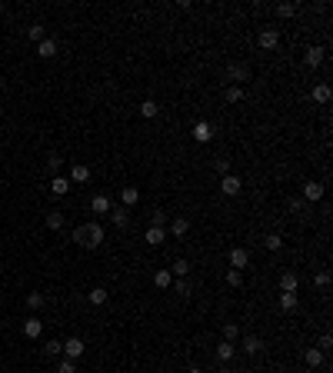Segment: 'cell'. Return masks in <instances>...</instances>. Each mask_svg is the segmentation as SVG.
<instances>
[{"mask_svg":"<svg viewBox=\"0 0 333 373\" xmlns=\"http://www.w3.org/2000/svg\"><path fill=\"white\" fill-rule=\"evenodd\" d=\"M74 243H80L83 250H97L100 243H103V227L100 223H83L74 230Z\"/></svg>","mask_w":333,"mask_h":373,"instance_id":"obj_1","label":"cell"},{"mask_svg":"<svg viewBox=\"0 0 333 373\" xmlns=\"http://www.w3.org/2000/svg\"><path fill=\"white\" fill-rule=\"evenodd\" d=\"M240 177L237 174H223V180H220V193L223 197H237V193H240Z\"/></svg>","mask_w":333,"mask_h":373,"instance_id":"obj_2","label":"cell"},{"mask_svg":"<svg viewBox=\"0 0 333 373\" xmlns=\"http://www.w3.org/2000/svg\"><path fill=\"white\" fill-rule=\"evenodd\" d=\"M256 44L263 47V50H273V47L280 44V33L273 30V27H266V30H260V37H256Z\"/></svg>","mask_w":333,"mask_h":373,"instance_id":"obj_3","label":"cell"},{"mask_svg":"<svg viewBox=\"0 0 333 373\" xmlns=\"http://www.w3.org/2000/svg\"><path fill=\"white\" fill-rule=\"evenodd\" d=\"M247 264H250V253H247L244 247H233L230 250V270H244Z\"/></svg>","mask_w":333,"mask_h":373,"instance_id":"obj_4","label":"cell"},{"mask_svg":"<svg viewBox=\"0 0 333 373\" xmlns=\"http://www.w3.org/2000/svg\"><path fill=\"white\" fill-rule=\"evenodd\" d=\"M193 140H197V143H207V140H213V123H207V120L193 123Z\"/></svg>","mask_w":333,"mask_h":373,"instance_id":"obj_5","label":"cell"},{"mask_svg":"<svg viewBox=\"0 0 333 373\" xmlns=\"http://www.w3.org/2000/svg\"><path fill=\"white\" fill-rule=\"evenodd\" d=\"M64 353H67V360H77V357H83V340H80V337H70V340L64 343Z\"/></svg>","mask_w":333,"mask_h":373,"instance_id":"obj_6","label":"cell"},{"mask_svg":"<svg viewBox=\"0 0 333 373\" xmlns=\"http://www.w3.org/2000/svg\"><path fill=\"white\" fill-rule=\"evenodd\" d=\"M90 210H93V213H110V197H107V193H97V197L90 200Z\"/></svg>","mask_w":333,"mask_h":373,"instance_id":"obj_7","label":"cell"},{"mask_svg":"<svg viewBox=\"0 0 333 373\" xmlns=\"http://www.w3.org/2000/svg\"><path fill=\"white\" fill-rule=\"evenodd\" d=\"M40 333H44V323H40L37 317H30L27 323H23V337H30V340H37Z\"/></svg>","mask_w":333,"mask_h":373,"instance_id":"obj_8","label":"cell"},{"mask_svg":"<svg viewBox=\"0 0 333 373\" xmlns=\"http://www.w3.org/2000/svg\"><path fill=\"white\" fill-rule=\"evenodd\" d=\"M37 54L44 57V60H50V57H57V40H50V37H44V40L37 44Z\"/></svg>","mask_w":333,"mask_h":373,"instance_id":"obj_9","label":"cell"},{"mask_svg":"<svg viewBox=\"0 0 333 373\" xmlns=\"http://www.w3.org/2000/svg\"><path fill=\"white\" fill-rule=\"evenodd\" d=\"M83 180H90V167L87 164H74V170H70V184H83Z\"/></svg>","mask_w":333,"mask_h":373,"instance_id":"obj_10","label":"cell"},{"mask_svg":"<svg viewBox=\"0 0 333 373\" xmlns=\"http://www.w3.org/2000/svg\"><path fill=\"white\" fill-rule=\"evenodd\" d=\"M67 190H70V180H67V177H54V180H50V193H54V197H64Z\"/></svg>","mask_w":333,"mask_h":373,"instance_id":"obj_11","label":"cell"},{"mask_svg":"<svg viewBox=\"0 0 333 373\" xmlns=\"http://www.w3.org/2000/svg\"><path fill=\"white\" fill-rule=\"evenodd\" d=\"M330 97H333L330 84H317V87H313V100H317V103H330Z\"/></svg>","mask_w":333,"mask_h":373,"instance_id":"obj_12","label":"cell"},{"mask_svg":"<svg viewBox=\"0 0 333 373\" xmlns=\"http://www.w3.org/2000/svg\"><path fill=\"white\" fill-rule=\"evenodd\" d=\"M303 197H307V200H320L323 197V184H317V180L303 184Z\"/></svg>","mask_w":333,"mask_h":373,"instance_id":"obj_13","label":"cell"},{"mask_svg":"<svg viewBox=\"0 0 333 373\" xmlns=\"http://www.w3.org/2000/svg\"><path fill=\"white\" fill-rule=\"evenodd\" d=\"M120 200H123V207H133V203L140 200V190H137V186H123V190H120Z\"/></svg>","mask_w":333,"mask_h":373,"instance_id":"obj_14","label":"cell"},{"mask_svg":"<svg viewBox=\"0 0 333 373\" xmlns=\"http://www.w3.org/2000/svg\"><path fill=\"white\" fill-rule=\"evenodd\" d=\"M164 237H166V233H164V227H150L144 240L150 243V247H160V243H164Z\"/></svg>","mask_w":333,"mask_h":373,"instance_id":"obj_15","label":"cell"},{"mask_svg":"<svg viewBox=\"0 0 333 373\" xmlns=\"http://www.w3.org/2000/svg\"><path fill=\"white\" fill-rule=\"evenodd\" d=\"M280 290H283V293H297V274H283L280 277Z\"/></svg>","mask_w":333,"mask_h":373,"instance_id":"obj_16","label":"cell"},{"mask_svg":"<svg viewBox=\"0 0 333 373\" xmlns=\"http://www.w3.org/2000/svg\"><path fill=\"white\" fill-rule=\"evenodd\" d=\"M280 310H283V313H293V310H297V293H280Z\"/></svg>","mask_w":333,"mask_h":373,"instance_id":"obj_17","label":"cell"},{"mask_svg":"<svg viewBox=\"0 0 333 373\" xmlns=\"http://www.w3.org/2000/svg\"><path fill=\"white\" fill-rule=\"evenodd\" d=\"M233 350H237V347H233L230 340H223V343H217V357H220L223 363L227 360H233Z\"/></svg>","mask_w":333,"mask_h":373,"instance_id":"obj_18","label":"cell"},{"mask_svg":"<svg viewBox=\"0 0 333 373\" xmlns=\"http://www.w3.org/2000/svg\"><path fill=\"white\" fill-rule=\"evenodd\" d=\"M323 64V47H310L307 50V67H320Z\"/></svg>","mask_w":333,"mask_h":373,"instance_id":"obj_19","label":"cell"},{"mask_svg":"<svg viewBox=\"0 0 333 373\" xmlns=\"http://www.w3.org/2000/svg\"><path fill=\"white\" fill-rule=\"evenodd\" d=\"M230 77L233 80H247L250 77V67L247 64H230Z\"/></svg>","mask_w":333,"mask_h":373,"instance_id":"obj_20","label":"cell"},{"mask_svg":"<svg viewBox=\"0 0 333 373\" xmlns=\"http://www.w3.org/2000/svg\"><path fill=\"white\" fill-rule=\"evenodd\" d=\"M87 300H90V303H93V307H100V303H107V290H103V286H93Z\"/></svg>","mask_w":333,"mask_h":373,"instance_id":"obj_21","label":"cell"},{"mask_svg":"<svg viewBox=\"0 0 333 373\" xmlns=\"http://www.w3.org/2000/svg\"><path fill=\"white\" fill-rule=\"evenodd\" d=\"M303 360L310 363V367H320V363H323V350H317V347H310V350L303 353Z\"/></svg>","mask_w":333,"mask_h":373,"instance_id":"obj_22","label":"cell"},{"mask_svg":"<svg viewBox=\"0 0 333 373\" xmlns=\"http://www.w3.org/2000/svg\"><path fill=\"white\" fill-rule=\"evenodd\" d=\"M244 350H247V353H260V350H263L260 337H244Z\"/></svg>","mask_w":333,"mask_h":373,"instance_id":"obj_23","label":"cell"},{"mask_svg":"<svg viewBox=\"0 0 333 373\" xmlns=\"http://www.w3.org/2000/svg\"><path fill=\"white\" fill-rule=\"evenodd\" d=\"M237 337H240V327H237V323H223V340L237 343Z\"/></svg>","mask_w":333,"mask_h":373,"instance_id":"obj_24","label":"cell"},{"mask_svg":"<svg viewBox=\"0 0 333 373\" xmlns=\"http://www.w3.org/2000/svg\"><path fill=\"white\" fill-rule=\"evenodd\" d=\"M170 230L177 233V237H183V233L190 230V220H187V217H177V220H173V227H170Z\"/></svg>","mask_w":333,"mask_h":373,"instance_id":"obj_25","label":"cell"},{"mask_svg":"<svg viewBox=\"0 0 333 373\" xmlns=\"http://www.w3.org/2000/svg\"><path fill=\"white\" fill-rule=\"evenodd\" d=\"M154 283L160 286V290H166V286H170V270H157V274H154Z\"/></svg>","mask_w":333,"mask_h":373,"instance_id":"obj_26","label":"cell"},{"mask_svg":"<svg viewBox=\"0 0 333 373\" xmlns=\"http://www.w3.org/2000/svg\"><path fill=\"white\" fill-rule=\"evenodd\" d=\"M27 33H30V40H37V44L47 37V33H44V23H30V27H27Z\"/></svg>","mask_w":333,"mask_h":373,"instance_id":"obj_27","label":"cell"},{"mask_svg":"<svg viewBox=\"0 0 333 373\" xmlns=\"http://www.w3.org/2000/svg\"><path fill=\"white\" fill-rule=\"evenodd\" d=\"M47 227H50V230H60V227H64V213H47Z\"/></svg>","mask_w":333,"mask_h":373,"instance_id":"obj_28","label":"cell"},{"mask_svg":"<svg viewBox=\"0 0 333 373\" xmlns=\"http://www.w3.org/2000/svg\"><path fill=\"white\" fill-rule=\"evenodd\" d=\"M157 110H160V107H157L154 100H144V103H140V113H144L147 120H150V117H157Z\"/></svg>","mask_w":333,"mask_h":373,"instance_id":"obj_29","label":"cell"},{"mask_svg":"<svg viewBox=\"0 0 333 373\" xmlns=\"http://www.w3.org/2000/svg\"><path fill=\"white\" fill-rule=\"evenodd\" d=\"M44 353H47V357H57V353H64V343H60V340H47Z\"/></svg>","mask_w":333,"mask_h":373,"instance_id":"obj_30","label":"cell"},{"mask_svg":"<svg viewBox=\"0 0 333 373\" xmlns=\"http://www.w3.org/2000/svg\"><path fill=\"white\" fill-rule=\"evenodd\" d=\"M110 220L117 223V227H127V207L123 210H110Z\"/></svg>","mask_w":333,"mask_h":373,"instance_id":"obj_31","label":"cell"},{"mask_svg":"<svg viewBox=\"0 0 333 373\" xmlns=\"http://www.w3.org/2000/svg\"><path fill=\"white\" fill-rule=\"evenodd\" d=\"M263 247H266V250H280V247H283V240H280L277 233H270V237L263 240Z\"/></svg>","mask_w":333,"mask_h":373,"instance_id":"obj_32","label":"cell"},{"mask_svg":"<svg viewBox=\"0 0 333 373\" xmlns=\"http://www.w3.org/2000/svg\"><path fill=\"white\" fill-rule=\"evenodd\" d=\"M170 274H177V277H187V274H190V264H187V260H177Z\"/></svg>","mask_w":333,"mask_h":373,"instance_id":"obj_33","label":"cell"},{"mask_svg":"<svg viewBox=\"0 0 333 373\" xmlns=\"http://www.w3.org/2000/svg\"><path fill=\"white\" fill-rule=\"evenodd\" d=\"M277 13H280V17H293V13H297V3H280Z\"/></svg>","mask_w":333,"mask_h":373,"instance_id":"obj_34","label":"cell"},{"mask_svg":"<svg viewBox=\"0 0 333 373\" xmlns=\"http://www.w3.org/2000/svg\"><path fill=\"white\" fill-rule=\"evenodd\" d=\"M227 283H230V286H240V283H244L240 270H227Z\"/></svg>","mask_w":333,"mask_h":373,"instance_id":"obj_35","label":"cell"},{"mask_svg":"<svg viewBox=\"0 0 333 373\" xmlns=\"http://www.w3.org/2000/svg\"><path fill=\"white\" fill-rule=\"evenodd\" d=\"M227 100H230V103L244 100V90H240V87H227Z\"/></svg>","mask_w":333,"mask_h":373,"instance_id":"obj_36","label":"cell"},{"mask_svg":"<svg viewBox=\"0 0 333 373\" xmlns=\"http://www.w3.org/2000/svg\"><path fill=\"white\" fill-rule=\"evenodd\" d=\"M190 290H193V286L187 283V277H180V280H177V293L180 296H190Z\"/></svg>","mask_w":333,"mask_h":373,"instance_id":"obj_37","label":"cell"},{"mask_svg":"<svg viewBox=\"0 0 333 373\" xmlns=\"http://www.w3.org/2000/svg\"><path fill=\"white\" fill-rule=\"evenodd\" d=\"M213 167H217L220 174H230V160H227V157H217V160H213Z\"/></svg>","mask_w":333,"mask_h":373,"instance_id":"obj_38","label":"cell"},{"mask_svg":"<svg viewBox=\"0 0 333 373\" xmlns=\"http://www.w3.org/2000/svg\"><path fill=\"white\" fill-rule=\"evenodd\" d=\"M57 373H77V367H74V360H60Z\"/></svg>","mask_w":333,"mask_h":373,"instance_id":"obj_39","label":"cell"},{"mask_svg":"<svg viewBox=\"0 0 333 373\" xmlns=\"http://www.w3.org/2000/svg\"><path fill=\"white\" fill-rule=\"evenodd\" d=\"M27 303H30L33 310H37V307H44V293H30V296H27Z\"/></svg>","mask_w":333,"mask_h":373,"instance_id":"obj_40","label":"cell"},{"mask_svg":"<svg viewBox=\"0 0 333 373\" xmlns=\"http://www.w3.org/2000/svg\"><path fill=\"white\" fill-rule=\"evenodd\" d=\"M60 164H64V160H60V154H50V157H47V167H50V170H60Z\"/></svg>","mask_w":333,"mask_h":373,"instance_id":"obj_41","label":"cell"},{"mask_svg":"<svg viewBox=\"0 0 333 373\" xmlns=\"http://www.w3.org/2000/svg\"><path fill=\"white\" fill-rule=\"evenodd\" d=\"M330 347H333V337H330V333H323V337H320V347H317V350H323V353H327Z\"/></svg>","mask_w":333,"mask_h":373,"instance_id":"obj_42","label":"cell"},{"mask_svg":"<svg viewBox=\"0 0 333 373\" xmlns=\"http://www.w3.org/2000/svg\"><path fill=\"white\" fill-rule=\"evenodd\" d=\"M317 286H320V290H327V286H330V274H327V270H323V274H317Z\"/></svg>","mask_w":333,"mask_h":373,"instance_id":"obj_43","label":"cell"},{"mask_svg":"<svg viewBox=\"0 0 333 373\" xmlns=\"http://www.w3.org/2000/svg\"><path fill=\"white\" fill-rule=\"evenodd\" d=\"M164 223H166V213H164V210H157V213H154V223H150V227H164Z\"/></svg>","mask_w":333,"mask_h":373,"instance_id":"obj_44","label":"cell"},{"mask_svg":"<svg viewBox=\"0 0 333 373\" xmlns=\"http://www.w3.org/2000/svg\"><path fill=\"white\" fill-rule=\"evenodd\" d=\"M217 373H233V370H230V367H220V370H217Z\"/></svg>","mask_w":333,"mask_h":373,"instance_id":"obj_45","label":"cell"},{"mask_svg":"<svg viewBox=\"0 0 333 373\" xmlns=\"http://www.w3.org/2000/svg\"><path fill=\"white\" fill-rule=\"evenodd\" d=\"M190 373H203V370H200V367H193V370H190Z\"/></svg>","mask_w":333,"mask_h":373,"instance_id":"obj_46","label":"cell"}]
</instances>
